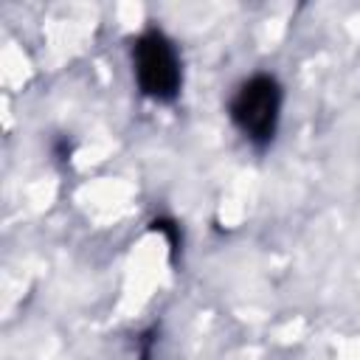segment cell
Masks as SVG:
<instances>
[{
    "label": "cell",
    "instance_id": "cell-1",
    "mask_svg": "<svg viewBox=\"0 0 360 360\" xmlns=\"http://www.w3.org/2000/svg\"><path fill=\"white\" fill-rule=\"evenodd\" d=\"M281 104H284V90L278 79L270 73H256L236 87L228 104V115L248 143L264 149L273 143L278 132Z\"/></svg>",
    "mask_w": 360,
    "mask_h": 360
},
{
    "label": "cell",
    "instance_id": "cell-4",
    "mask_svg": "<svg viewBox=\"0 0 360 360\" xmlns=\"http://www.w3.org/2000/svg\"><path fill=\"white\" fill-rule=\"evenodd\" d=\"M152 343H155V332H146L141 338V360H152Z\"/></svg>",
    "mask_w": 360,
    "mask_h": 360
},
{
    "label": "cell",
    "instance_id": "cell-2",
    "mask_svg": "<svg viewBox=\"0 0 360 360\" xmlns=\"http://www.w3.org/2000/svg\"><path fill=\"white\" fill-rule=\"evenodd\" d=\"M132 76H135L138 90L158 104H169L180 96V87H183L180 53L163 31L146 28L143 34L135 37V42H132Z\"/></svg>",
    "mask_w": 360,
    "mask_h": 360
},
{
    "label": "cell",
    "instance_id": "cell-3",
    "mask_svg": "<svg viewBox=\"0 0 360 360\" xmlns=\"http://www.w3.org/2000/svg\"><path fill=\"white\" fill-rule=\"evenodd\" d=\"M152 228H155V231H160V233L166 236L169 253L174 256V253H177V248H180V225H174V222H169V219H155V222H152Z\"/></svg>",
    "mask_w": 360,
    "mask_h": 360
}]
</instances>
